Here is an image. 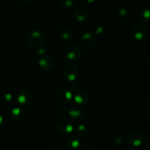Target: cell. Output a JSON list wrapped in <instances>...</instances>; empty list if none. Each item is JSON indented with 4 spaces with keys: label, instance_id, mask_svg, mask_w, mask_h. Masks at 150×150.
Listing matches in <instances>:
<instances>
[{
    "label": "cell",
    "instance_id": "obj_1",
    "mask_svg": "<svg viewBox=\"0 0 150 150\" xmlns=\"http://www.w3.org/2000/svg\"><path fill=\"white\" fill-rule=\"evenodd\" d=\"M64 58L69 62L74 63L81 57V49L78 46H70L64 51Z\"/></svg>",
    "mask_w": 150,
    "mask_h": 150
},
{
    "label": "cell",
    "instance_id": "obj_24",
    "mask_svg": "<svg viewBox=\"0 0 150 150\" xmlns=\"http://www.w3.org/2000/svg\"><path fill=\"white\" fill-rule=\"evenodd\" d=\"M79 150H92V148L89 144H84V145H82L81 146H80Z\"/></svg>",
    "mask_w": 150,
    "mask_h": 150
},
{
    "label": "cell",
    "instance_id": "obj_25",
    "mask_svg": "<svg viewBox=\"0 0 150 150\" xmlns=\"http://www.w3.org/2000/svg\"><path fill=\"white\" fill-rule=\"evenodd\" d=\"M103 31L104 28L103 27V26H98V27L96 28V29H95V33L100 35V34H102L103 32Z\"/></svg>",
    "mask_w": 150,
    "mask_h": 150
},
{
    "label": "cell",
    "instance_id": "obj_28",
    "mask_svg": "<svg viewBox=\"0 0 150 150\" xmlns=\"http://www.w3.org/2000/svg\"><path fill=\"white\" fill-rule=\"evenodd\" d=\"M26 2V4H29V5H32L34 4V0H25Z\"/></svg>",
    "mask_w": 150,
    "mask_h": 150
},
{
    "label": "cell",
    "instance_id": "obj_3",
    "mask_svg": "<svg viewBox=\"0 0 150 150\" xmlns=\"http://www.w3.org/2000/svg\"><path fill=\"white\" fill-rule=\"evenodd\" d=\"M35 99L33 92L29 90H23L18 94L16 99L18 104L21 105H29Z\"/></svg>",
    "mask_w": 150,
    "mask_h": 150
},
{
    "label": "cell",
    "instance_id": "obj_14",
    "mask_svg": "<svg viewBox=\"0 0 150 150\" xmlns=\"http://www.w3.org/2000/svg\"><path fill=\"white\" fill-rule=\"evenodd\" d=\"M89 95L84 91H79L76 93L74 96V101L79 105H85L89 102Z\"/></svg>",
    "mask_w": 150,
    "mask_h": 150
},
{
    "label": "cell",
    "instance_id": "obj_16",
    "mask_svg": "<svg viewBox=\"0 0 150 150\" xmlns=\"http://www.w3.org/2000/svg\"><path fill=\"white\" fill-rule=\"evenodd\" d=\"M139 17L141 21L144 22H148L150 21V7H144L141 9L139 13Z\"/></svg>",
    "mask_w": 150,
    "mask_h": 150
},
{
    "label": "cell",
    "instance_id": "obj_8",
    "mask_svg": "<svg viewBox=\"0 0 150 150\" xmlns=\"http://www.w3.org/2000/svg\"><path fill=\"white\" fill-rule=\"evenodd\" d=\"M56 99L61 104H67L72 99V93L66 88H61L56 93Z\"/></svg>",
    "mask_w": 150,
    "mask_h": 150
},
{
    "label": "cell",
    "instance_id": "obj_26",
    "mask_svg": "<svg viewBox=\"0 0 150 150\" xmlns=\"http://www.w3.org/2000/svg\"><path fill=\"white\" fill-rule=\"evenodd\" d=\"M146 118H147V121L150 125V110H149L146 113Z\"/></svg>",
    "mask_w": 150,
    "mask_h": 150
},
{
    "label": "cell",
    "instance_id": "obj_6",
    "mask_svg": "<svg viewBox=\"0 0 150 150\" xmlns=\"http://www.w3.org/2000/svg\"><path fill=\"white\" fill-rule=\"evenodd\" d=\"M132 36L136 41H142L146 37L148 30L143 24H136L133 27L131 31Z\"/></svg>",
    "mask_w": 150,
    "mask_h": 150
},
{
    "label": "cell",
    "instance_id": "obj_27",
    "mask_svg": "<svg viewBox=\"0 0 150 150\" xmlns=\"http://www.w3.org/2000/svg\"><path fill=\"white\" fill-rule=\"evenodd\" d=\"M3 124H4V118H3L2 116L0 115V127L2 126Z\"/></svg>",
    "mask_w": 150,
    "mask_h": 150
},
{
    "label": "cell",
    "instance_id": "obj_18",
    "mask_svg": "<svg viewBox=\"0 0 150 150\" xmlns=\"http://www.w3.org/2000/svg\"><path fill=\"white\" fill-rule=\"evenodd\" d=\"M129 13L125 8H121L117 13V19L120 21L125 22L128 19Z\"/></svg>",
    "mask_w": 150,
    "mask_h": 150
},
{
    "label": "cell",
    "instance_id": "obj_10",
    "mask_svg": "<svg viewBox=\"0 0 150 150\" xmlns=\"http://www.w3.org/2000/svg\"><path fill=\"white\" fill-rule=\"evenodd\" d=\"M70 118L76 121H81L85 117V112L79 107H73L68 111Z\"/></svg>",
    "mask_w": 150,
    "mask_h": 150
},
{
    "label": "cell",
    "instance_id": "obj_30",
    "mask_svg": "<svg viewBox=\"0 0 150 150\" xmlns=\"http://www.w3.org/2000/svg\"><path fill=\"white\" fill-rule=\"evenodd\" d=\"M86 1H87L89 4H93V3H95L97 0H86Z\"/></svg>",
    "mask_w": 150,
    "mask_h": 150
},
{
    "label": "cell",
    "instance_id": "obj_5",
    "mask_svg": "<svg viewBox=\"0 0 150 150\" xmlns=\"http://www.w3.org/2000/svg\"><path fill=\"white\" fill-rule=\"evenodd\" d=\"M126 139L130 145L133 146H139L144 142V135L139 131H130L126 135Z\"/></svg>",
    "mask_w": 150,
    "mask_h": 150
},
{
    "label": "cell",
    "instance_id": "obj_4",
    "mask_svg": "<svg viewBox=\"0 0 150 150\" xmlns=\"http://www.w3.org/2000/svg\"><path fill=\"white\" fill-rule=\"evenodd\" d=\"M57 129L62 135H67L73 130V126L70 120L64 118L59 119L57 122Z\"/></svg>",
    "mask_w": 150,
    "mask_h": 150
},
{
    "label": "cell",
    "instance_id": "obj_13",
    "mask_svg": "<svg viewBox=\"0 0 150 150\" xmlns=\"http://www.w3.org/2000/svg\"><path fill=\"white\" fill-rule=\"evenodd\" d=\"M26 115V110L21 107H15L10 112V117L15 121H20Z\"/></svg>",
    "mask_w": 150,
    "mask_h": 150
},
{
    "label": "cell",
    "instance_id": "obj_33",
    "mask_svg": "<svg viewBox=\"0 0 150 150\" xmlns=\"http://www.w3.org/2000/svg\"><path fill=\"white\" fill-rule=\"evenodd\" d=\"M148 105H149V107L150 108V97L149 98V99H148Z\"/></svg>",
    "mask_w": 150,
    "mask_h": 150
},
{
    "label": "cell",
    "instance_id": "obj_12",
    "mask_svg": "<svg viewBox=\"0 0 150 150\" xmlns=\"http://www.w3.org/2000/svg\"><path fill=\"white\" fill-rule=\"evenodd\" d=\"M89 16V10L84 7H79L75 10V19L79 22H83L88 19Z\"/></svg>",
    "mask_w": 150,
    "mask_h": 150
},
{
    "label": "cell",
    "instance_id": "obj_23",
    "mask_svg": "<svg viewBox=\"0 0 150 150\" xmlns=\"http://www.w3.org/2000/svg\"><path fill=\"white\" fill-rule=\"evenodd\" d=\"M3 99H4V101H6V102H11L12 101H13V96H12L11 94H9V93H7V94H4L3 95Z\"/></svg>",
    "mask_w": 150,
    "mask_h": 150
},
{
    "label": "cell",
    "instance_id": "obj_32",
    "mask_svg": "<svg viewBox=\"0 0 150 150\" xmlns=\"http://www.w3.org/2000/svg\"><path fill=\"white\" fill-rule=\"evenodd\" d=\"M13 1H16V2H21V1H24L25 0H13Z\"/></svg>",
    "mask_w": 150,
    "mask_h": 150
},
{
    "label": "cell",
    "instance_id": "obj_20",
    "mask_svg": "<svg viewBox=\"0 0 150 150\" xmlns=\"http://www.w3.org/2000/svg\"><path fill=\"white\" fill-rule=\"evenodd\" d=\"M122 138H121L120 136H119V135H114L110 139V143H111V144L113 146H120L122 143Z\"/></svg>",
    "mask_w": 150,
    "mask_h": 150
},
{
    "label": "cell",
    "instance_id": "obj_7",
    "mask_svg": "<svg viewBox=\"0 0 150 150\" xmlns=\"http://www.w3.org/2000/svg\"><path fill=\"white\" fill-rule=\"evenodd\" d=\"M63 75L69 81H74L79 75V69L74 64H68L63 70Z\"/></svg>",
    "mask_w": 150,
    "mask_h": 150
},
{
    "label": "cell",
    "instance_id": "obj_17",
    "mask_svg": "<svg viewBox=\"0 0 150 150\" xmlns=\"http://www.w3.org/2000/svg\"><path fill=\"white\" fill-rule=\"evenodd\" d=\"M59 35L60 38L62 40L64 41H69L73 38V32L70 30V29H67V28H64V29H62L59 31Z\"/></svg>",
    "mask_w": 150,
    "mask_h": 150
},
{
    "label": "cell",
    "instance_id": "obj_22",
    "mask_svg": "<svg viewBox=\"0 0 150 150\" xmlns=\"http://www.w3.org/2000/svg\"><path fill=\"white\" fill-rule=\"evenodd\" d=\"M74 0H61V4L65 8H70L73 6Z\"/></svg>",
    "mask_w": 150,
    "mask_h": 150
},
{
    "label": "cell",
    "instance_id": "obj_2",
    "mask_svg": "<svg viewBox=\"0 0 150 150\" xmlns=\"http://www.w3.org/2000/svg\"><path fill=\"white\" fill-rule=\"evenodd\" d=\"M45 41V36L41 32L38 30L33 31L28 37V43L33 48H40Z\"/></svg>",
    "mask_w": 150,
    "mask_h": 150
},
{
    "label": "cell",
    "instance_id": "obj_21",
    "mask_svg": "<svg viewBox=\"0 0 150 150\" xmlns=\"http://www.w3.org/2000/svg\"><path fill=\"white\" fill-rule=\"evenodd\" d=\"M57 115H58L59 117L64 118V116H65L68 113V111H67V110L65 108V107H59L58 110H57Z\"/></svg>",
    "mask_w": 150,
    "mask_h": 150
},
{
    "label": "cell",
    "instance_id": "obj_11",
    "mask_svg": "<svg viewBox=\"0 0 150 150\" xmlns=\"http://www.w3.org/2000/svg\"><path fill=\"white\" fill-rule=\"evenodd\" d=\"M81 44L85 47H91L95 42V37L92 32H85L81 37Z\"/></svg>",
    "mask_w": 150,
    "mask_h": 150
},
{
    "label": "cell",
    "instance_id": "obj_31",
    "mask_svg": "<svg viewBox=\"0 0 150 150\" xmlns=\"http://www.w3.org/2000/svg\"><path fill=\"white\" fill-rule=\"evenodd\" d=\"M145 144H146V145L150 146V139H146L145 141Z\"/></svg>",
    "mask_w": 150,
    "mask_h": 150
},
{
    "label": "cell",
    "instance_id": "obj_35",
    "mask_svg": "<svg viewBox=\"0 0 150 150\" xmlns=\"http://www.w3.org/2000/svg\"><path fill=\"white\" fill-rule=\"evenodd\" d=\"M149 60V64H150V57H149V60Z\"/></svg>",
    "mask_w": 150,
    "mask_h": 150
},
{
    "label": "cell",
    "instance_id": "obj_29",
    "mask_svg": "<svg viewBox=\"0 0 150 150\" xmlns=\"http://www.w3.org/2000/svg\"><path fill=\"white\" fill-rule=\"evenodd\" d=\"M49 150H62L60 147L59 146H53L51 149H49Z\"/></svg>",
    "mask_w": 150,
    "mask_h": 150
},
{
    "label": "cell",
    "instance_id": "obj_9",
    "mask_svg": "<svg viewBox=\"0 0 150 150\" xmlns=\"http://www.w3.org/2000/svg\"><path fill=\"white\" fill-rule=\"evenodd\" d=\"M38 64L42 70L49 71L54 67V62L51 57L48 55H44L40 57L38 60Z\"/></svg>",
    "mask_w": 150,
    "mask_h": 150
},
{
    "label": "cell",
    "instance_id": "obj_19",
    "mask_svg": "<svg viewBox=\"0 0 150 150\" xmlns=\"http://www.w3.org/2000/svg\"><path fill=\"white\" fill-rule=\"evenodd\" d=\"M75 132L79 135H84L87 132V128H86V126L85 125L79 124L76 126V128H75Z\"/></svg>",
    "mask_w": 150,
    "mask_h": 150
},
{
    "label": "cell",
    "instance_id": "obj_15",
    "mask_svg": "<svg viewBox=\"0 0 150 150\" xmlns=\"http://www.w3.org/2000/svg\"><path fill=\"white\" fill-rule=\"evenodd\" d=\"M67 144L71 149L79 148L81 145L80 138L77 135H70L67 139Z\"/></svg>",
    "mask_w": 150,
    "mask_h": 150
},
{
    "label": "cell",
    "instance_id": "obj_34",
    "mask_svg": "<svg viewBox=\"0 0 150 150\" xmlns=\"http://www.w3.org/2000/svg\"><path fill=\"white\" fill-rule=\"evenodd\" d=\"M1 100H0V108H1Z\"/></svg>",
    "mask_w": 150,
    "mask_h": 150
}]
</instances>
